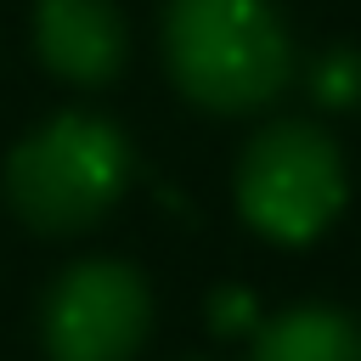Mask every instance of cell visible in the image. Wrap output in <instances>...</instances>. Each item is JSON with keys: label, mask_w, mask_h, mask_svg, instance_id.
<instances>
[{"label": "cell", "mask_w": 361, "mask_h": 361, "mask_svg": "<svg viewBox=\"0 0 361 361\" xmlns=\"http://www.w3.org/2000/svg\"><path fill=\"white\" fill-rule=\"evenodd\" d=\"M164 56L209 113H254L293 73V39L271 0H169Z\"/></svg>", "instance_id": "cell-1"}, {"label": "cell", "mask_w": 361, "mask_h": 361, "mask_svg": "<svg viewBox=\"0 0 361 361\" xmlns=\"http://www.w3.org/2000/svg\"><path fill=\"white\" fill-rule=\"evenodd\" d=\"M130 180V141L102 113H56L6 164L17 214L39 231H85Z\"/></svg>", "instance_id": "cell-2"}, {"label": "cell", "mask_w": 361, "mask_h": 361, "mask_svg": "<svg viewBox=\"0 0 361 361\" xmlns=\"http://www.w3.org/2000/svg\"><path fill=\"white\" fill-rule=\"evenodd\" d=\"M237 209L271 243H316L344 209V158L316 124H276L237 164Z\"/></svg>", "instance_id": "cell-3"}, {"label": "cell", "mask_w": 361, "mask_h": 361, "mask_svg": "<svg viewBox=\"0 0 361 361\" xmlns=\"http://www.w3.org/2000/svg\"><path fill=\"white\" fill-rule=\"evenodd\" d=\"M147 282L118 259L73 265L45 299V350L51 361H130L147 338Z\"/></svg>", "instance_id": "cell-4"}, {"label": "cell", "mask_w": 361, "mask_h": 361, "mask_svg": "<svg viewBox=\"0 0 361 361\" xmlns=\"http://www.w3.org/2000/svg\"><path fill=\"white\" fill-rule=\"evenodd\" d=\"M34 45L45 68L79 85H102L124 62V23L107 0H39L34 6Z\"/></svg>", "instance_id": "cell-5"}, {"label": "cell", "mask_w": 361, "mask_h": 361, "mask_svg": "<svg viewBox=\"0 0 361 361\" xmlns=\"http://www.w3.org/2000/svg\"><path fill=\"white\" fill-rule=\"evenodd\" d=\"M254 361H361V322L333 305H293L259 327Z\"/></svg>", "instance_id": "cell-6"}, {"label": "cell", "mask_w": 361, "mask_h": 361, "mask_svg": "<svg viewBox=\"0 0 361 361\" xmlns=\"http://www.w3.org/2000/svg\"><path fill=\"white\" fill-rule=\"evenodd\" d=\"M310 96H316L322 107H338V113L361 107V51H355V45L322 51L316 68H310Z\"/></svg>", "instance_id": "cell-7"}, {"label": "cell", "mask_w": 361, "mask_h": 361, "mask_svg": "<svg viewBox=\"0 0 361 361\" xmlns=\"http://www.w3.org/2000/svg\"><path fill=\"white\" fill-rule=\"evenodd\" d=\"M209 310H214V327H220V333H248L254 316H259V305H254L248 288H226V293H214Z\"/></svg>", "instance_id": "cell-8"}]
</instances>
